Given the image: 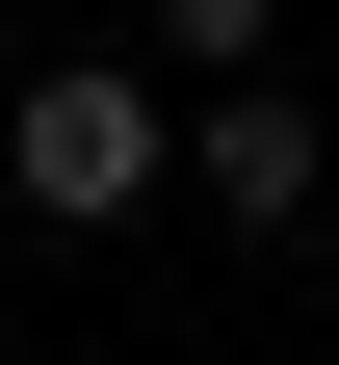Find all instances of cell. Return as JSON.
Instances as JSON below:
<instances>
[{
  "mask_svg": "<svg viewBox=\"0 0 339 365\" xmlns=\"http://www.w3.org/2000/svg\"><path fill=\"white\" fill-rule=\"evenodd\" d=\"M157 182H183V105L131 53H53L26 105H0V209H53V235H131Z\"/></svg>",
  "mask_w": 339,
  "mask_h": 365,
  "instance_id": "obj_1",
  "label": "cell"
},
{
  "mask_svg": "<svg viewBox=\"0 0 339 365\" xmlns=\"http://www.w3.org/2000/svg\"><path fill=\"white\" fill-rule=\"evenodd\" d=\"M313 182H339V130L287 105V78H235V105H183V209H209V235H313Z\"/></svg>",
  "mask_w": 339,
  "mask_h": 365,
  "instance_id": "obj_2",
  "label": "cell"
},
{
  "mask_svg": "<svg viewBox=\"0 0 339 365\" xmlns=\"http://www.w3.org/2000/svg\"><path fill=\"white\" fill-rule=\"evenodd\" d=\"M261 26H287V0H157V53L209 78V105H235V78H261Z\"/></svg>",
  "mask_w": 339,
  "mask_h": 365,
  "instance_id": "obj_3",
  "label": "cell"
}]
</instances>
